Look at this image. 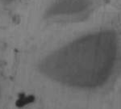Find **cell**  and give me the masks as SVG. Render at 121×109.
<instances>
[{
    "mask_svg": "<svg viewBox=\"0 0 121 109\" xmlns=\"http://www.w3.org/2000/svg\"><path fill=\"white\" fill-rule=\"evenodd\" d=\"M119 41L116 32L103 30L73 40L46 57L40 71L73 88L92 90L104 86L116 69Z\"/></svg>",
    "mask_w": 121,
    "mask_h": 109,
    "instance_id": "1",
    "label": "cell"
},
{
    "mask_svg": "<svg viewBox=\"0 0 121 109\" xmlns=\"http://www.w3.org/2000/svg\"><path fill=\"white\" fill-rule=\"evenodd\" d=\"M93 6L92 0H56L46 11L47 18L74 16L86 13Z\"/></svg>",
    "mask_w": 121,
    "mask_h": 109,
    "instance_id": "2",
    "label": "cell"
},
{
    "mask_svg": "<svg viewBox=\"0 0 121 109\" xmlns=\"http://www.w3.org/2000/svg\"><path fill=\"white\" fill-rule=\"evenodd\" d=\"M4 3H11V2H12L13 0H3Z\"/></svg>",
    "mask_w": 121,
    "mask_h": 109,
    "instance_id": "3",
    "label": "cell"
}]
</instances>
